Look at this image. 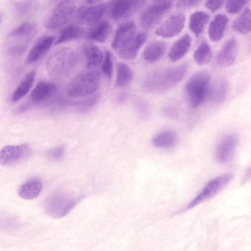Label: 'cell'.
Segmentation results:
<instances>
[{"label": "cell", "mask_w": 251, "mask_h": 251, "mask_svg": "<svg viewBox=\"0 0 251 251\" xmlns=\"http://www.w3.org/2000/svg\"><path fill=\"white\" fill-rule=\"evenodd\" d=\"M77 200L60 195H53L46 201L45 209L47 213L54 218L67 215L75 205Z\"/></svg>", "instance_id": "30bf717a"}, {"label": "cell", "mask_w": 251, "mask_h": 251, "mask_svg": "<svg viewBox=\"0 0 251 251\" xmlns=\"http://www.w3.org/2000/svg\"><path fill=\"white\" fill-rule=\"evenodd\" d=\"M210 81V75L204 71L196 72L187 80L184 92L190 107H197L203 101L210 100L211 87Z\"/></svg>", "instance_id": "3957f363"}, {"label": "cell", "mask_w": 251, "mask_h": 251, "mask_svg": "<svg viewBox=\"0 0 251 251\" xmlns=\"http://www.w3.org/2000/svg\"><path fill=\"white\" fill-rule=\"evenodd\" d=\"M113 56L112 53L109 50L104 52V57L102 62V71L103 73L110 79L113 73Z\"/></svg>", "instance_id": "836d02e7"}, {"label": "cell", "mask_w": 251, "mask_h": 251, "mask_svg": "<svg viewBox=\"0 0 251 251\" xmlns=\"http://www.w3.org/2000/svg\"><path fill=\"white\" fill-rule=\"evenodd\" d=\"M136 25L132 21L125 22L117 28L111 42V47L118 50L136 34Z\"/></svg>", "instance_id": "5bb4252c"}, {"label": "cell", "mask_w": 251, "mask_h": 251, "mask_svg": "<svg viewBox=\"0 0 251 251\" xmlns=\"http://www.w3.org/2000/svg\"><path fill=\"white\" fill-rule=\"evenodd\" d=\"M193 56L195 61L199 65L208 63L212 57V51L208 43L202 41L195 50Z\"/></svg>", "instance_id": "4dcf8cb0"}, {"label": "cell", "mask_w": 251, "mask_h": 251, "mask_svg": "<svg viewBox=\"0 0 251 251\" xmlns=\"http://www.w3.org/2000/svg\"><path fill=\"white\" fill-rule=\"evenodd\" d=\"M238 138L235 134H229L224 137L216 150L217 161L223 164L228 162L234 154Z\"/></svg>", "instance_id": "4fadbf2b"}, {"label": "cell", "mask_w": 251, "mask_h": 251, "mask_svg": "<svg viewBox=\"0 0 251 251\" xmlns=\"http://www.w3.org/2000/svg\"><path fill=\"white\" fill-rule=\"evenodd\" d=\"M56 90V86L50 82H39L32 90L30 99L33 102L43 101L49 98Z\"/></svg>", "instance_id": "d6986e66"}, {"label": "cell", "mask_w": 251, "mask_h": 251, "mask_svg": "<svg viewBox=\"0 0 251 251\" xmlns=\"http://www.w3.org/2000/svg\"><path fill=\"white\" fill-rule=\"evenodd\" d=\"M224 2V0H206L204 5L208 10L214 13L221 8Z\"/></svg>", "instance_id": "74e56055"}, {"label": "cell", "mask_w": 251, "mask_h": 251, "mask_svg": "<svg viewBox=\"0 0 251 251\" xmlns=\"http://www.w3.org/2000/svg\"><path fill=\"white\" fill-rule=\"evenodd\" d=\"M248 2V0H227L226 3V9L229 14H236L243 9Z\"/></svg>", "instance_id": "e575fe53"}, {"label": "cell", "mask_w": 251, "mask_h": 251, "mask_svg": "<svg viewBox=\"0 0 251 251\" xmlns=\"http://www.w3.org/2000/svg\"><path fill=\"white\" fill-rule=\"evenodd\" d=\"M36 28L35 24L32 22H25L9 33V36L13 38H24L29 36L35 31Z\"/></svg>", "instance_id": "1f68e13d"}, {"label": "cell", "mask_w": 251, "mask_h": 251, "mask_svg": "<svg viewBox=\"0 0 251 251\" xmlns=\"http://www.w3.org/2000/svg\"><path fill=\"white\" fill-rule=\"evenodd\" d=\"M167 45L163 41H154L148 45L142 54L143 59L148 62L154 63L157 61L165 54Z\"/></svg>", "instance_id": "603a6c76"}, {"label": "cell", "mask_w": 251, "mask_h": 251, "mask_svg": "<svg viewBox=\"0 0 251 251\" xmlns=\"http://www.w3.org/2000/svg\"><path fill=\"white\" fill-rule=\"evenodd\" d=\"M35 77V72L32 71L27 74L15 90L11 101L16 102L24 97L31 89Z\"/></svg>", "instance_id": "484cf974"}, {"label": "cell", "mask_w": 251, "mask_h": 251, "mask_svg": "<svg viewBox=\"0 0 251 251\" xmlns=\"http://www.w3.org/2000/svg\"><path fill=\"white\" fill-rule=\"evenodd\" d=\"M147 34L145 32H140L118 50L120 57L124 59L134 58L141 47L147 40Z\"/></svg>", "instance_id": "e0dca14e"}, {"label": "cell", "mask_w": 251, "mask_h": 251, "mask_svg": "<svg viewBox=\"0 0 251 251\" xmlns=\"http://www.w3.org/2000/svg\"><path fill=\"white\" fill-rule=\"evenodd\" d=\"M32 1L30 0H18L14 3V7L16 13L19 15H25L31 8Z\"/></svg>", "instance_id": "d590c367"}, {"label": "cell", "mask_w": 251, "mask_h": 251, "mask_svg": "<svg viewBox=\"0 0 251 251\" xmlns=\"http://www.w3.org/2000/svg\"><path fill=\"white\" fill-rule=\"evenodd\" d=\"M55 39L51 35L44 36L39 38L30 49L26 58V63H33L41 59L50 49Z\"/></svg>", "instance_id": "2e32d148"}, {"label": "cell", "mask_w": 251, "mask_h": 251, "mask_svg": "<svg viewBox=\"0 0 251 251\" xmlns=\"http://www.w3.org/2000/svg\"><path fill=\"white\" fill-rule=\"evenodd\" d=\"M187 68V63H183L174 67L155 71L146 77L143 82L144 86L150 92H164L183 79Z\"/></svg>", "instance_id": "6da1fadb"}, {"label": "cell", "mask_w": 251, "mask_h": 251, "mask_svg": "<svg viewBox=\"0 0 251 251\" xmlns=\"http://www.w3.org/2000/svg\"><path fill=\"white\" fill-rule=\"evenodd\" d=\"M233 174L228 173L219 176L209 181L200 193L186 207L191 208L213 197L222 190L232 179Z\"/></svg>", "instance_id": "9c48e42d"}, {"label": "cell", "mask_w": 251, "mask_h": 251, "mask_svg": "<svg viewBox=\"0 0 251 251\" xmlns=\"http://www.w3.org/2000/svg\"><path fill=\"white\" fill-rule=\"evenodd\" d=\"M185 22V16L183 13H174L156 29L155 34L165 38L176 36L182 30Z\"/></svg>", "instance_id": "7c38bea8"}, {"label": "cell", "mask_w": 251, "mask_h": 251, "mask_svg": "<svg viewBox=\"0 0 251 251\" xmlns=\"http://www.w3.org/2000/svg\"><path fill=\"white\" fill-rule=\"evenodd\" d=\"M200 0H178L176 3V7L179 9H187L198 6Z\"/></svg>", "instance_id": "8d00e7d4"}, {"label": "cell", "mask_w": 251, "mask_h": 251, "mask_svg": "<svg viewBox=\"0 0 251 251\" xmlns=\"http://www.w3.org/2000/svg\"><path fill=\"white\" fill-rule=\"evenodd\" d=\"M63 152V148L57 147L50 150L48 152V155L51 159H57L62 155Z\"/></svg>", "instance_id": "f35d334b"}, {"label": "cell", "mask_w": 251, "mask_h": 251, "mask_svg": "<svg viewBox=\"0 0 251 251\" xmlns=\"http://www.w3.org/2000/svg\"><path fill=\"white\" fill-rule=\"evenodd\" d=\"M209 18V14L203 11H199L192 13L189 19L190 30L198 37L203 32Z\"/></svg>", "instance_id": "d4e9b609"}, {"label": "cell", "mask_w": 251, "mask_h": 251, "mask_svg": "<svg viewBox=\"0 0 251 251\" xmlns=\"http://www.w3.org/2000/svg\"><path fill=\"white\" fill-rule=\"evenodd\" d=\"M239 50L236 39L231 37L224 44L217 56V62L222 67H227L235 62Z\"/></svg>", "instance_id": "9a60e30c"}, {"label": "cell", "mask_w": 251, "mask_h": 251, "mask_svg": "<svg viewBox=\"0 0 251 251\" xmlns=\"http://www.w3.org/2000/svg\"><path fill=\"white\" fill-rule=\"evenodd\" d=\"M42 188V181L37 178H33L21 185L18 189V193L23 199L32 200L38 196Z\"/></svg>", "instance_id": "44dd1931"}, {"label": "cell", "mask_w": 251, "mask_h": 251, "mask_svg": "<svg viewBox=\"0 0 251 251\" xmlns=\"http://www.w3.org/2000/svg\"><path fill=\"white\" fill-rule=\"evenodd\" d=\"M26 46L24 44L17 45L13 46L9 49V52L11 54H21L25 50Z\"/></svg>", "instance_id": "ab89813d"}, {"label": "cell", "mask_w": 251, "mask_h": 251, "mask_svg": "<svg viewBox=\"0 0 251 251\" xmlns=\"http://www.w3.org/2000/svg\"><path fill=\"white\" fill-rule=\"evenodd\" d=\"M171 0H154L143 11L140 23L143 28L151 29L155 27L171 10Z\"/></svg>", "instance_id": "5b68a950"}, {"label": "cell", "mask_w": 251, "mask_h": 251, "mask_svg": "<svg viewBox=\"0 0 251 251\" xmlns=\"http://www.w3.org/2000/svg\"><path fill=\"white\" fill-rule=\"evenodd\" d=\"M31 152V149L28 144L6 146L0 151V164L3 166L15 165L27 159Z\"/></svg>", "instance_id": "8fae6325"}, {"label": "cell", "mask_w": 251, "mask_h": 251, "mask_svg": "<svg viewBox=\"0 0 251 251\" xmlns=\"http://www.w3.org/2000/svg\"><path fill=\"white\" fill-rule=\"evenodd\" d=\"M112 30L110 23L106 20L101 21L94 25L89 32L87 37L92 41L103 43L110 35Z\"/></svg>", "instance_id": "cb8c5ba5"}, {"label": "cell", "mask_w": 251, "mask_h": 251, "mask_svg": "<svg viewBox=\"0 0 251 251\" xmlns=\"http://www.w3.org/2000/svg\"><path fill=\"white\" fill-rule=\"evenodd\" d=\"M83 52L87 68H92L100 65L103 61L104 54L97 45L87 43L83 47Z\"/></svg>", "instance_id": "ffe728a7"}, {"label": "cell", "mask_w": 251, "mask_h": 251, "mask_svg": "<svg viewBox=\"0 0 251 251\" xmlns=\"http://www.w3.org/2000/svg\"><path fill=\"white\" fill-rule=\"evenodd\" d=\"M84 31L83 28L78 25H69L62 29L55 45L78 39L83 36Z\"/></svg>", "instance_id": "4316f807"}, {"label": "cell", "mask_w": 251, "mask_h": 251, "mask_svg": "<svg viewBox=\"0 0 251 251\" xmlns=\"http://www.w3.org/2000/svg\"><path fill=\"white\" fill-rule=\"evenodd\" d=\"M191 43L192 39L188 34L177 40L170 50L169 57L170 60L175 62L183 58L189 50Z\"/></svg>", "instance_id": "7402d4cb"}, {"label": "cell", "mask_w": 251, "mask_h": 251, "mask_svg": "<svg viewBox=\"0 0 251 251\" xmlns=\"http://www.w3.org/2000/svg\"><path fill=\"white\" fill-rule=\"evenodd\" d=\"M251 10L247 7L233 21L232 27L237 32L247 34L251 31Z\"/></svg>", "instance_id": "f1b7e54d"}, {"label": "cell", "mask_w": 251, "mask_h": 251, "mask_svg": "<svg viewBox=\"0 0 251 251\" xmlns=\"http://www.w3.org/2000/svg\"><path fill=\"white\" fill-rule=\"evenodd\" d=\"M1 14L0 13V22L1 21Z\"/></svg>", "instance_id": "60d3db41"}, {"label": "cell", "mask_w": 251, "mask_h": 251, "mask_svg": "<svg viewBox=\"0 0 251 251\" xmlns=\"http://www.w3.org/2000/svg\"><path fill=\"white\" fill-rule=\"evenodd\" d=\"M76 6L74 1L63 0L54 8L45 22L47 28L54 30L67 24L75 15Z\"/></svg>", "instance_id": "8992f818"}, {"label": "cell", "mask_w": 251, "mask_h": 251, "mask_svg": "<svg viewBox=\"0 0 251 251\" xmlns=\"http://www.w3.org/2000/svg\"><path fill=\"white\" fill-rule=\"evenodd\" d=\"M79 59L77 53L71 48L57 50L50 54L47 61L48 73L54 78H64L74 71Z\"/></svg>", "instance_id": "7a4b0ae2"}, {"label": "cell", "mask_w": 251, "mask_h": 251, "mask_svg": "<svg viewBox=\"0 0 251 251\" xmlns=\"http://www.w3.org/2000/svg\"><path fill=\"white\" fill-rule=\"evenodd\" d=\"M145 0H115L108 3L109 15L115 21L126 19L139 10L146 3Z\"/></svg>", "instance_id": "ba28073f"}, {"label": "cell", "mask_w": 251, "mask_h": 251, "mask_svg": "<svg viewBox=\"0 0 251 251\" xmlns=\"http://www.w3.org/2000/svg\"><path fill=\"white\" fill-rule=\"evenodd\" d=\"M100 83L101 76L98 71H84L78 74L70 81L67 87V93L71 97L88 96L98 90Z\"/></svg>", "instance_id": "277c9868"}, {"label": "cell", "mask_w": 251, "mask_h": 251, "mask_svg": "<svg viewBox=\"0 0 251 251\" xmlns=\"http://www.w3.org/2000/svg\"><path fill=\"white\" fill-rule=\"evenodd\" d=\"M228 22V17L223 14H218L214 17L208 30L209 37L212 41L217 42L222 38Z\"/></svg>", "instance_id": "ac0fdd59"}, {"label": "cell", "mask_w": 251, "mask_h": 251, "mask_svg": "<svg viewBox=\"0 0 251 251\" xmlns=\"http://www.w3.org/2000/svg\"><path fill=\"white\" fill-rule=\"evenodd\" d=\"M227 86V82L221 79L214 87H211L210 100L213 99L216 102L222 101L226 96Z\"/></svg>", "instance_id": "d6a6232c"}, {"label": "cell", "mask_w": 251, "mask_h": 251, "mask_svg": "<svg viewBox=\"0 0 251 251\" xmlns=\"http://www.w3.org/2000/svg\"><path fill=\"white\" fill-rule=\"evenodd\" d=\"M134 74L129 66L124 62H119L117 66L115 86L123 87L127 85L132 80Z\"/></svg>", "instance_id": "83f0119b"}, {"label": "cell", "mask_w": 251, "mask_h": 251, "mask_svg": "<svg viewBox=\"0 0 251 251\" xmlns=\"http://www.w3.org/2000/svg\"><path fill=\"white\" fill-rule=\"evenodd\" d=\"M176 142V134L171 131H164L156 134L152 139L154 146L161 148H170Z\"/></svg>", "instance_id": "f546056e"}, {"label": "cell", "mask_w": 251, "mask_h": 251, "mask_svg": "<svg viewBox=\"0 0 251 251\" xmlns=\"http://www.w3.org/2000/svg\"><path fill=\"white\" fill-rule=\"evenodd\" d=\"M87 2L89 4L82 6L76 10V20L81 24L94 25L100 22L107 11L108 3L97 1Z\"/></svg>", "instance_id": "52a82bcc"}]
</instances>
